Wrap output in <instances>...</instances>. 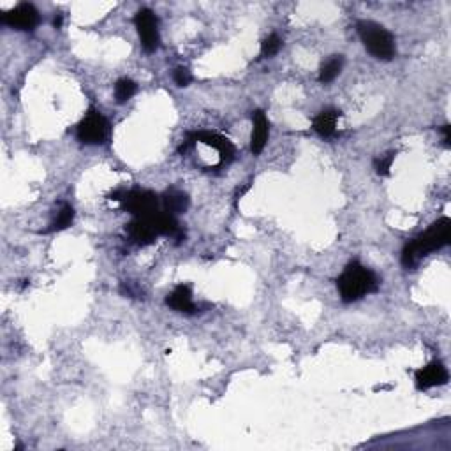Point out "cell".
Returning a JSON list of instances; mask_svg holds the SVG:
<instances>
[{
	"mask_svg": "<svg viewBox=\"0 0 451 451\" xmlns=\"http://www.w3.org/2000/svg\"><path fill=\"white\" fill-rule=\"evenodd\" d=\"M393 160H395V154H388L386 157H381V159L376 160V169H378L379 175L386 176L389 175V169H392V164Z\"/></svg>",
	"mask_w": 451,
	"mask_h": 451,
	"instance_id": "19",
	"label": "cell"
},
{
	"mask_svg": "<svg viewBox=\"0 0 451 451\" xmlns=\"http://www.w3.org/2000/svg\"><path fill=\"white\" fill-rule=\"evenodd\" d=\"M280 46H282L280 37L277 34H272L263 41V44H261V53H263V57H273V55L279 53Z\"/></svg>",
	"mask_w": 451,
	"mask_h": 451,
	"instance_id": "18",
	"label": "cell"
},
{
	"mask_svg": "<svg viewBox=\"0 0 451 451\" xmlns=\"http://www.w3.org/2000/svg\"><path fill=\"white\" fill-rule=\"evenodd\" d=\"M78 140L85 145H99L108 134V122L99 111H90L78 124Z\"/></svg>",
	"mask_w": 451,
	"mask_h": 451,
	"instance_id": "6",
	"label": "cell"
},
{
	"mask_svg": "<svg viewBox=\"0 0 451 451\" xmlns=\"http://www.w3.org/2000/svg\"><path fill=\"white\" fill-rule=\"evenodd\" d=\"M74 221V208L71 205H64L59 210V215L51 222V226L46 230V233H53V231L67 230Z\"/></svg>",
	"mask_w": 451,
	"mask_h": 451,
	"instance_id": "16",
	"label": "cell"
},
{
	"mask_svg": "<svg viewBox=\"0 0 451 451\" xmlns=\"http://www.w3.org/2000/svg\"><path fill=\"white\" fill-rule=\"evenodd\" d=\"M134 93H136V83L133 80L129 78H122L118 80L117 85H115V98H117V102H125L129 99L133 98Z\"/></svg>",
	"mask_w": 451,
	"mask_h": 451,
	"instance_id": "17",
	"label": "cell"
},
{
	"mask_svg": "<svg viewBox=\"0 0 451 451\" xmlns=\"http://www.w3.org/2000/svg\"><path fill=\"white\" fill-rule=\"evenodd\" d=\"M378 277L374 275L369 268H365L360 263H351L346 266L342 275L337 279V288L340 293V298L346 304L356 302L365 295L378 291Z\"/></svg>",
	"mask_w": 451,
	"mask_h": 451,
	"instance_id": "2",
	"label": "cell"
},
{
	"mask_svg": "<svg viewBox=\"0 0 451 451\" xmlns=\"http://www.w3.org/2000/svg\"><path fill=\"white\" fill-rule=\"evenodd\" d=\"M338 117H340V111H337V109H323L314 118V131L323 138L331 136L335 133V127H337Z\"/></svg>",
	"mask_w": 451,
	"mask_h": 451,
	"instance_id": "13",
	"label": "cell"
},
{
	"mask_svg": "<svg viewBox=\"0 0 451 451\" xmlns=\"http://www.w3.org/2000/svg\"><path fill=\"white\" fill-rule=\"evenodd\" d=\"M448 381V370L443 363L434 362L430 365L423 367L416 372V386L418 389L436 388Z\"/></svg>",
	"mask_w": 451,
	"mask_h": 451,
	"instance_id": "8",
	"label": "cell"
},
{
	"mask_svg": "<svg viewBox=\"0 0 451 451\" xmlns=\"http://www.w3.org/2000/svg\"><path fill=\"white\" fill-rule=\"evenodd\" d=\"M0 21L18 30H32L39 24V12L32 4H18L11 11L4 12Z\"/></svg>",
	"mask_w": 451,
	"mask_h": 451,
	"instance_id": "7",
	"label": "cell"
},
{
	"mask_svg": "<svg viewBox=\"0 0 451 451\" xmlns=\"http://www.w3.org/2000/svg\"><path fill=\"white\" fill-rule=\"evenodd\" d=\"M344 59L342 55H333L323 67L319 71V82L321 83H331L335 78H337L340 71H342Z\"/></svg>",
	"mask_w": 451,
	"mask_h": 451,
	"instance_id": "15",
	"label": "cell"
},
{
	"mask_svg": "<svg viewBox=\"0 0 451 451\" xmlns=\"http://www.w3.org/2000/svg\"><path fill=\"white\" fill-rule=\"evenodd\" d=\"M187 206H189V198H187L185 192L169 189L163 194V208L167 214H183L187 210Z\"/></svg>",
	"mask_w": 451,
	"mask_h": 451,
	"instance_id": "14",
	"label": "cell"
},
{
	"mask_svg": "<svg viewBox=\"0 0 451 451\" xmlns=\"http://www.w3.org/2000/svg\"><path fill=\"white\" fill-rule=\"evenodd\" d=\"M122 205L129 214L138 219L152 217L159 212V198L150 191H131L120 198Z\"/></svg>",
	"mask_w": 451,
	"mask_h": 451,
	"instance_id": "4",
	"label": "cell"
},
{
	"mask_svg": "<svg viewBox=\"0 0 451 451\" xmlns=\"http://www.w3.org/2000/svg\"><path fill=\"white\" fill-rule=\"evenodd\" d=\"M53 25H55V28L62 27V15H59V16H57V18H55Z\"/></svg>",
	"mask_w": 451,
	"mask_h": 451,
	"instance_id": "22",
	"label": "cell"
},
{
	"mask_svg": "<svg viewBox=\"0 0 451 451\" xmlns=\"http://www.w3.org/2000/svg\"><path fill=\"white\" fill-rule=\"evenodd\" d=\"M166 304L176 312H185V314H189V312L196 311V305L192 304L191 288L183 284L175 288V291H173L172 295H167Z\"/></svg>",
	"mask_w": 451,
	"mask_h": 451,
	"instance_id": "12",
	"label": "cell"
},
{
	"mask_svg": "<svg viewBox=\"0 0 451 451\" xmlns=\"http://www.w3.org/2000/svg\"><path fill=\"white\" fill-rule=\"evenodd\" d=\"M192 141H201V143L208 145V147L215 148L221 156L222 163H230L234 157V147L228 138L221 136L215 133H196L191 136Z\"/></svg>",
	"mask_w": 451,
	"mask_h": 451,
	"instance_id": "9",
	"label": "cell"
},
{
	"mask_svg": "<svg viewBox=\"0 0 451 451\" xmlns=\"http://www.w3.org/2000/svg\"><path fill=\"white\" fill-rule=\"evenodd\" d=\"M268 118L261 109H257L252 117V136H250V150H252L254 156H259L263 152V148L268 141Z\"/></svg>",
	"mask_w": 451,
	"mask_h": 451,
	"instance_id": "10",
	"label": "cell"
},
{
	"mask_svg": "<svg viewBox=\"0 0 451 451\" xmlns=\"http://www.w3.org/2000/svg\"><path fill=\"white\" fill-rule=\"evenodd\" d=\"M443 133H444V143L450 145V141H451V127H450V125H444Z\"/></svg>",
	"mask_w": 451,
	"mask_h": 451,
	"instance_id": "21",
	"label": "cell"
},
{
	"mask_svg": "<svg viewBox=\"0 0 451 451\" xmlns=\"http://www.w3.org/2000/svg\"><path fill=\"white\" fill-rule=\"evenodd\" d=\"M173 80H175V83L178 86H187L192 82V76L191 73H189V69H185V67H178V69H175V73H173Z\"/></svg>",
	"mask_w": 451,
	"mask_h": 451,
	"instance_id": "20",
	"label": "cell"
},
{
	"mask_svg": "<svg viewBox=\"0 0 451 451\" xmlns=\"http://www.w3.org/2000/svg\"><path fill=\"white\" fill-rule=\"evenodd\" d=\"M356 30H358L367 50L376 59L392 60L395 57V41L385 27L374 24V21L362 20L356 24Z\"/></svg>",
	"mask_w": 451,
	"mask_h": 451,
	"instance_id": "3",
	"label": "cell"
},
{
	"mask_svg": "<svg viewBox=\"0 0 451 451\" xmlns=\"http://www.w3.org/2000/svg\"><path fill=\"white\" fill-rule=\"evenodd\" d=\"M451 240V221L448 217L439 219L428 228L425 233L418 234L402 250V265L405 268H412L434 250L446 247Z\"/></svg>",
	"mask_w": 451,
	"mask_h": 451,
	"instance_id": "1",
	"label": "cell"
},
{
	"mask_svg": "<svg viewBox=\"0 0 451 451\" xmlns=\"http://www.w3.org/2000/svg\"><path fill=\"white\" fill-rule=\"evenodd\" d=\"M134 25H136L138 28L141 46L147 51H156L160 43L157 16L154 15L150 9H141V11H138V15L134 16Z\"/></svg>",
	"mask_w": 451,
	"mask_h": 451,
	"instance_id": "5",
	"label": "cell"
},
{
	"mask_svg": "<svg viewBox=\"0 0 451 451\" xmlns=\"http://www.w3.org/2000/svg\"><path fill=\"white\" fill-rule=\"evenodd\" d=\"M127 233L129 237H131V240H133L134 243H138V246H148V243H152L157 237V231L150 219L136 217L127 226Z\"/></svg>",
	"mask_w": 451,
	"mask_h": 451,
	"instance_id": "11",
	"label": "cell"
}]
</instances>
